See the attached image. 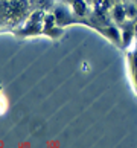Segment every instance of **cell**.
Listing matches in <instances>:
<instances>
[{
    "instance_id": "cell-1",
    "label": "cell",
    "mask_w": 137,
    "mask_h": 148,
    "mask_svg": "<svg viewBox=\"0 0 137 148\" xmlns=\"http://www.w3.org/2000/svg\"><path fill=\"white\" fill-rule=\"evenodd\" d=\"M26 9L25 0H5L2 3V14L5 18H18Z\"/></svg>"
},
{
    "instance_id": "cell-2",
    "label": "cell",
    "mask_w": 137,
    "mask_h": 148,
    "mask_svg": "<svg viewBox=\"0 0 137 148\" xmlns=\"http://www.w3.org/2000/svg\"><path fill=\"white\" fill-rule=\"evenodd\" d=\"M55 17H57V23L61 25V26L70 25V23L73 21V18L70 17V14L67 12V11L61 9V8H57V9H55Z\"/></svg>"
},
{
    "instance_id": "cell-3",
    "label": "cell",
    "mask_w": 137,
    "mask_h": 148,
    "mask_svg": "<svg viewBox=\"0 0 137 148\" xmlns=\"http://www.w3.org/2000/svg\"><path fill=\"white\" fill-rule=\"evenodd\" d=\"M113 17H114V20H116L117 23L125 21V18H127V11H125V6H122V5H116V6L113 8Z\"/></svg>"
},
{
    "instance_id": "cell-4",
    "label": "cell",
    "mask_w": 137,
    "mask_h": 148,
    "mask_svg": "<svg viewBox=\"0 0 137 148\" xmlns=\"http://www.w3.org/2000/svg\"><path fill=\"white\" fill-rule=\"evenodd\" d=\"M73 9L78 15H85L87 12V6L82 0H73Z\"/></svg>"
},
{
    "instance_id": "cell-5",
    "label": "cell",
    "mask_w": 137,
    "mask_h": 148,
    "mask_svg": "<svg viewBox=\"0 0 137 148\" xmlns=\"http://www.w3.org/2000/svg\"><path fill=\"white\" fill-rule=\"evenodd\" d=\"M44 23H46V28L50 29L55 26V23H57V17H55V14H47L44 17Z\"/></svg>"
},
{
    "instance_id": "cell-6",
    "label": "cell",
    "mask_w": 137,
    "mask_h": 148,
    "mask_svg": "<svg viewBox=\"0 0 137 148\" xmlns=\"http://www.w3.org/2000/svg\"><path fill=\"white\" fill-rule=\"evenodd\" d=\"M107 34H108V37L111 38V40H114V41H120V35H119V31L116 29V28H108L107 31Z\"/></svg>"
},
{
    "instance_id": "cell-7",
    "label": "cell",
    "mask_w": 137,
    "mask_h": 148,
    "mask_svg": "<svg viewBox=\"0 0 137 148\" xmlns=\"http://www.w3.org/2000/svg\"><path fill=\"white\" fill-rule=\"evenodd\" d=\"M125 11H127V18H134L137 12H136V6L134 5H128V6H125Z\"/></svg>"
},
{
    "instance_id": "cell-8",
    "label": "cell",
    "mask_w": 137,
    "mask_h": 148,
    "mask_svg": "<svg viewBox=\"0 0 137 148\" xmlns=\"http://www.w3.org/2000/svg\"><path fill=\"white\" fill-rule=\"evenodd\" d=\"M131 37H133V32H131V29H125L123 34H122V40H123V45H130L131 41Z\"/></svg>"
},
{
    "instance_id": "cell-9",
    "label": "cell",
    "mask_w": 137,
    "mask_h": 148,
    "mask_svg": "<svg viewBox=\"0 0 137 148\" xmlns=\"http://www.w3.org/2000/svg\"><path fill=\"white\" fill-rule=\"evenodd\" d=\"M134 66H136V69H137V51L134 53Z\"/></svg>"
},
{
    "instance_id": "cell-10",
    "label": "cell",
    "mask_w": 137,
    "mask_h": 148,
    "mask_svg": "<svg viewBox=\"0 0 137 148\" xmlns=\"http://www.w3.org/2000/svg\"><path fill=\"white\" fill-rule=\"evenodd\" d=\"M136 81H137V72H136Z\"/></svg>"
}]
</instances>
